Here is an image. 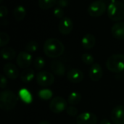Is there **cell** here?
Masks as SVG:
<instances>
[{"mask_svg": "<svg viewBox=\"0 0 124 124\" xmlns=\"http://www.w3.org/2000/svg\"><path fill=\"white\" fill-rule=\"evenodd\" d=\"M44 54L50 58H57L61 56L65 51L63 44L58 39L50 38L46 40L43 46Z\"/></svg>", "mask_w": 124, "mask_h": 124, "instance_id": "cell-1", "label": "cell"}, {"mask_svg": "<svg viewBox=\"0 0 124 124\" xmlns=\"http://www.w3.org/2000/svg\"><path fill=\"white\" fill-rule=\"evenodd\" d=\"M17 103V97L10 90H4L0 94V108L1 110L9 111L15 108Z\"/></svg>", "mask_w": 124, "mask_h": 124, "instance_id": "cell-2", "label": "cell"}, {"mask_svg": "<svg viewBox=\"0 0 124 124\" xmlns=\"http://www.w3.org/2000/svg\"><path fill=\"white\" fill-rule=\"evenodd\" d=\"M107 68L113 73H121L124 70V55L113 54L106 61Z\"/></svg>", "mask_w": 124, "mask_h": 124, "instance_id": "cell-3", "label": "cell"}, {"mask_svg": "<svg viewBox=\"0 0 124 124\" xmlns=\"http://www.w3.org/2000/svg\"><path fill=\"white\" fill-rule=\"evenodd\" d=\"M108 15L113 21H120L124 18V4L120 1L110 3L108 7Z\"/></svg>", "mask_w": 124, "mask_h": 124, "instance_id": "cell-4", "label": "cell"}, {"mask_svg": "<svg viewBox=\"0 0 124 124\" xmlns=\"http://www.w3.org/2000/svg\"><path fill=\"white\" fill-rule=\"evenodd\" d=\"M106 11V4L103 0H97L91 3L87 12L91 17H98L102 16Z\"/></svg>", "mask_w": 124, "mask_h": 124, "instance_id": "cell-5", "label": "cell"}, {"mask_svg": "<svg viewBox=\"0 0 124 124\" xmlns=\"http://www.w3.org/2000/svg\"><path fill=\"white\" fill-rule=\"evenodd\" d=\"M36 79L37 84L43 87L49 86L54 82V77L53 74L44 70L39 72L36 75Z\"/></svg>", "mask_w": 124, "mask_h": 124, "instance_id": "cell-6", "label": "cell"}, {"mask_svg": "<svg viewBox=\"0 0 124 124\" xmlns=\"http://www.w3.org/2000/svg\"><path fill=\"white\" fill-rule=\"evenodd\" d=\"M67 108V102L65 100L61 97H54L49 104L50 110L56 114L60 113L63 112Z\"/></svg>", "mask_w": 124, "mask_h": 124, "instance_id": "cell-7", "label": "cell"}, {"mask_svg": "<svg viewBox=\"0 0 124 124\" xmlns=\"http://www.w3.org/2000/svg\"><path fill=\"white\" fill-rule=\"evenodd\" d=\"M17 64L21 69H26L32 62V56L28 52H20L17 57Z\"/></svg>", "mask_w": 124, "mask_h": 124, "instance_id": "cell-8", "label": "cell"}, {"mask_svg": "<svg viewBox=\"0 0 124 124\" xmlns=\"http://www.w3.org/2000/svg\"><path fill=\"white\" fill-rule=\"evenodd\" d=\"M110 118L114 124H124V105L115 107L110 113Z\"/></svg>", "mask_w": 124, "mask_h": 124, "instance_id": "cell-9", "label": "cell"}, {"mask_svg": "<svg viewBox=\"0 0 124 124\" xmlns=\"http://www.w3.org/2000/svg\"><path fill=\"white\" fill-rule=\"evenodd\" d=\"M97 117L90 112H84L76 118V124H97Z\"/></svg>", "mask_w": 124, "mask_h": 124, "instance_id": "cell-10", "label": "cell"}, {"mask_svg": "<svg viewBox=\"0 0 124 124\" xmlns=\"http://www.w3.org/2000/svg\"><path fill=\"white\" fill-rule=\"evenodd\" d=\"M73 28V20L68 17H63L60 21L58 25V29L61 34L62 35H68Z\"/></svg>", "mask_w": 124, "mask_h": 124, "instance_id": "cell-11", "label": "cell"}, {"mask_svg": "<svg viewBox=\"0 0 124 124\" xmlns=\"http://www.w3.org/2000/svg\"><path fill=\"white\" fill-rule=\"evenodd\" d=\"M89 75L92 81L95 82L100 81L103 76V70L100 65L98 63H94L92 65L89 71Z\"/></svg>", "mask_w": 124, "mask_h": 124, "instance_id": "cell-12", "label": "cell"}, {"mask_svg": "<svg viewBox=\"0 0 124 124\" xmlns=\"http://www.w3.org/2000/svg\"><path fill=\"white\" fill-rule=\"evenodd\" d=\"M3 70L4 74L7 78L12 80H15L19 75L17 68L12 63L8 62L6 63L3 68Z\"/></svg>", "mask_w": 124, "mask_h": 124, "instance_id": "cell-13", "label": "cell"}, {"mask_svg": "<svg viewBox=\"0 0 124 124\" xmlns=\"http://www.w3.org/2000/svg\"><path fill=\"white\" fill-rule=\"evenodd\" d=\"M67 78L68 81L73 84H78L83 81L84 79V74L81 70L79 69L73 68L70 70L67 73Z\"/></svg>", "mask_w": 124, "mask_h": 124, "instance_id": "cell-14", "label": "cell"}, {"mask_svg": "<svg viewBox=\"0 0 124 124\" xmlns=\"http://www.w3.org/2000/svg\"><path fill=\"white\" fill-rule=\"evenodd\" d=\"M112 35L118 40H124V23L120 22L114 24L111 29Z\"/></svg>", "mask_w": 124, "mask_h": 124, "instance_id": "cell-15", "label": "cell"}, {"mask_svg": "<svg viewBox=\"0 0 124 124\" xmlns=\"http://www.w3.org/2000/svg\"><path fill=\"white\" fill-rule=\"evenodd\" d=\"M96 44V38L92 33L86 34L81 39L82 46L86 49H91Z\"/></svg>", "mask_w": 124, "mask_h": 124, "instance_id": "cell-16", "label": "cell"}, {"mask_svg": "<svg viewBox=\"0 0 124 124\" xmlns=\"http://www.w3.org/2000/svg\"><path fill=\"white\" fill-rule=\"evenodd\" d=\"M50 68H51V70H52V72L57 76H62L65 74V66L60 61H57V60L52 61L51 62Z\"/></svg>", "mask_w": 124, "mask_h": 124, "instance_id": "cell-17", "label": "cell"}, {"mask_svg": "<svg viewBox=\"0 0 124 124\" xmlns=\"http://www.w3.org/2000/svg\"><path fill=\"white\" fill-rule=\"evenodd\" d=\"M25 15H26L25 8L22 5H18L15 7V8L13 10V16L17 21L23 20L25 18Z\"/></svg>", "mask_w": 124, "mask_h": 124, "instance_id": "cell-18", "label": "cell"}, {"mask_svg": "<svg viewBox=\"0 0 124 124\" xmlns=\"http://www.w3.org/2000/svg\"><path fill=\"white\" fill-rule=\"evenodd\" d=\"M34 78V71L31 68H26L23 70L20 74V79L24 83L31 81Z\"/></svg>", "mask_w": 124, "mask_h": 124, "instance_id": "cell-19", "label": "cell"}, {"mask_svg": "<svg viewBox=\"0 0 124 124\" xmlns=\"http://www.w3.org/2000/svg\"><path fill=\"white\" fill-rule=\"evenodd\" d=\"M1 57L4 60H12L15 57L16 52L11 47H5L1 50Z\"/></svg>", "mask_w": 124, "mask_h": 124, "instance_id": "cell-20", "label": "cell"}, {"mask_svg": "<svg viewBox=\"0 0 124 124\" xmlns=\"http://www.w3.org/2000/svg\"><path fill=\"white\" fill-rule=\"evenodd\" d=\"M19 96L20 97L21 100L27 104L31 103V102L33 100V97H32L31 92L29 91H28L26 89H20L19 91Z\"/></svg>", "mask_w": 124, "mask_h": 124, "instance_id": "cell-21", "label": "cell"}, {"mask_svg": "<svg viewBox=\"0 0 124 124\" xmlns=\"http://www.w3.org/2000/svg\"><path fill=\"white\" fill-rule=\"evenodd\" d=\"M81 100V95L77 92H71L68 98V102L71 105H75L78 104Z\"/></svg>", "mask_w": 124, "mask_h": 124, "instance_id": "cell-22", "label": "cell"}, {"mask_svg": "<svg viewBox=\"0 0 124 124\" xmlns=\"http://www.w3.org/2000/svg\"><path fill=\"white\" fill-rule=\"evenodd\" d=\"M57 3V0H39V6L43 10L49 9Z\"/></svg>", "mask_w": 124, "mask_h": 124, "instance_id": "cell-23", "label": "cell"}, {"mask_svg": "<svg viewBox=\"0 0 124 124\" xmlns=\"http://www.w3.org/2000/svg\"><path fill=\"white\" fill-rule=\"evenodd\" d=\"M52 94H53L52 92L48 89H41L39 92V97L44 100H48L51 99L52 97Z\"/></svg>", "mask_w": 124, "mask_h": 124, "instance_id": "cell-24", "label": "cell"}, {"mask_svg": "<svg viewBox=\"0 0 124 124\" xmlns=\"http://www.w3.org/2000/svg\"><path fill=\"white\" fill-rule=\"evenodd\" d=\"M81 60H82L84 63H85L86 65H93L94 61V57L91 54H89V53L83 54L82 56H81Z\"/></svg>", "mask_w": 124, "mask_h": 124, "instance_id": "cell-25", "label": "cell"}, {"mask_svg": "<svg viewBox=\"0 0 124 124\" xmlns=\"http://www.w3.org/2000/svg\"><path fill=\"white\" fill-rule=\"evenodd\" d=\"M33 65H34V67L36 70H41L45 65V60L41 57H37L34 60Z\"/></svg>", "mask_w": 124, "mask_h": 124, "instance_id": "cell-26", "label": "cell"}, {"mask_svg": "<svg viewBox=\"0 0 124 124\" xmlns=\"http://www.w3.org/2000/svg\"><path fill=\"white\" fill-rule=\"evenodd\" d=\"M38 44L36 41H31L30 42H28L26 46H25V50L28 52H34L37 50L38 49Z\"/></svg>", "mask_w": 124, "mask_h": 124, "instance_id": "cell-27", "label": "cell"}, {"mask_svg": "<svg viewBox=\"0 0 124 124\" xmlns=\"http://www.w3.org/2000/svg\"><path fill=\"white\" fill-rule=\"evenodd\" d=\"M9 41V36L5 32L0 33V46L3 47L6 46Z\"/></svg>", "mask_w": 124, "mask_h": 124, "instance_id": "cell-28", "label": "cell"}, {"mask_svg": "<svg viewBox=\"0 0 124 124\" xmlns=\"http://www.w3.org/2000/svg\"><path fill=\"white\" fill-rule=\"evenodd\" d=\"M66 112L68 113V115L70 116H75L77 115V113H78V110L76 108H75L74 106L71 105V106H69V107H67L66 108Z\"/></svg>", "mask_w": 124, "mask_h": 124, "instance_id": "cell-29", "label": "cell"}, {"mask_svg": "<svg viewBox=\"0 0 124 124\" xmlns=\"http://www.w3.org/2000/svg\"><path fill=\"white\" fill-rule=\"evenodd\" d=\"M54 15L57 18H63V17H64V11H63L62 8L58 7L56 9H54Z\"/></svg>", "mask_w": 124, "mask_h": 124, "instance_id": "cell-30", "label": "cell"}, {"mask_svg": "<svg viewBox=\"0 0 124 124\" xmlns=\"http://www.w3.org/2000/svg\"><path fill=\"white\" fill-rule=\"evenodd\" d=\"M8 11H7V8L6 6L4 5H1L0 7V17L3 18L4 17H5L7 14Z\"/></svg>", "mask_w": 124, "mask_h": 124, "instance_id": "cell-31", "label": "cell"}, {"mask_svg": "<svg viewBox=\"0 0 124 124\" xmlns=\"http://www.w3.org/2000/svg\"><path fill=\"white\" fill-rule=\"evenodd\" d=\"M57 4L59 7H65L69 4V0H57Z\"/></svg>", "mask_w": 124, "mask_h": 124, "instance_id": "cell-32", "label": "cell"}, {"mask_svg": "<svg viewBox=\"0 0 124 124\" xmlns=\"http://www.w3.org/2000/svg\"><path fill=\"white\" fill-rule=\"evenodd\" d=\"M7 79L6 78L3 76L1 75V84H0V86L1 89H4L7 86Z\"/></svg>", "mask_w": 124, "mask_h": 124, "instance_id": "cell-33", "label": "cell"}, {"mask_svg": "<svg viewBox=\"0 0 124 124\" xmlns=\"http://www.w3.org/2000/svg\"><path fill=\"white\" fill-rule=\"evenodd\" d=\"M100 124H110V122L108 119L104 118V119H102V120L100 121Z\"/></svg>", "mask_w": 124, "mask_h": 124, "instance_id": "cell-34", "label": "cell"}, {"mask_svg": "<svg viewBox=\"0 0 124 124\" xmlns=\"http://www.w3.org/2000/svg\"><path fill=\"white\" fill-rule=\"evenodd\" d=\"M39 124H50V123L47 121H43L40 122Z\"/></svg>", "mask_w": 124, "mask_h": 124, "instance_id": "cell-35", "label": "cell"}, {"mask_svg": "<svg viewBox=\"0 0 124 124\" xmlns=\"http://www.w3.org/2000/svg\"><path fill=\"white\" fill-rule=\"evenodd\" d=\"M111 3H113V2H115V1H116V0H109Z\"/></svg>", "mask_w": 124, "mask_h": 124, "instance_id": "cell-36", "label": "cell"}, {"mask_svg": "<svg viewBox=\"0 0 124 124\" xmlns=\"http://www.w3.org/2000/svg\"><path fill=\"white\" fill-rule=\"evenodd\" d=\"M2 1H3V0H0V4H1V3H2Z\"/></svg>", "mask_w": 124, "mask_h": 124, "instance_id": "cell-37", "label": "cell"}, {"mask_svg": "<svg viewBox=\"0 0 124 124\" xmlns=\"http://www.w3.org/2000/svg\"></svg>", "mask_w": 124, "mask_h": 124, "instance_id": "cell-38", "label": "cell"}]
</instances>
